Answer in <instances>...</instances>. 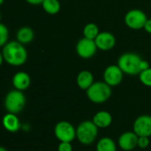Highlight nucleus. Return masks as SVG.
Returning <instances> with one entry per match:
<instances>
[{"label": "nucleus", "instance_id": "1", "mask_svg": "<svg viewBox=\"0 0 151 151\" xmlns=\"http://www.w3.org/2000/svg\"><path fill=\"white\" fill-rule=\"evenodd\" d=\"M2 48L1 62L5 61L12 66H20L27 62V51L25 46L18 41L8 42Z\"/></svg>", "mask_w": 151, "mask_h": 151}, {"label": "nucleus", "instance_id": "2", "mask_svg": "<svg viewBox=\"0 0 151 151\" xmlns=\"http://www.w3.org/2000/svg\"><path fill=\"white\" fill-rule=\"evenodd\" d=\"M118 65L124 73L128 75H139L142 71L150 67L147 60L134 52L122 54L118 59Z\"/></svg>", "mask_w": 151, "mask_h": 151}, {"label": "nucleus", "instance_id": "3", "mask_svg": "<svg viewBox=\"0 0 151 151\" xmlns=\"http://www.w3.org/2000/svg\"><path fill=\"white\" fill-rule=\"evenodd\" d=\"M98 130L99 128L92 120H84L76 127V139L84 146L92 145L98 137Z\"/></svg>", "mask_w": 151, "mask_h": 151}, {"label": "nucleus", "instance_id": "4", "mask_svg": "<svg viewBox=\"0 0 151 151\" xmlns=\"http://www.w3.org/2000/svg\"><path fill=\"white\" fill-rule=\"evenodd\" d=\"M111 87L106 82L95 81L92 86L86 91V95L90 102L96 104H102L107 102L111 96Z\"/></svg>", "mask_w": 151, "mask_h": 151}, {"label": "nucleus", "instance_id": "5", "mask_svg": "<svg viewBox=\"0 0 151 151\" xmlns=\"http://www.w3.org/2000/svg\"><path fill=\"white\" fill-rule=\"evenodd\" d=\"M27 99L23 91L13 89L7 93L4 97V109L9 113L19 114L21 112L26 106Z\"/></svg>", "mask_w": 151, "mask_h": 151}, {"label": "nucleus", "instance_id": "6", "mask_svg": "<svg viewBox=\"0 0 151 151\" xmlns=\"http://www.w3.org/2000/svg\"><path fill=\"white\" fill-rule=\"evenodd\" d=\"M54 134L59 142H73L76 139V128L69 121L62 120L56 124Z\"/></svg>", "mask_w": 151, "mask_h": 151}, {"label": "nucleus", "instance_id": "7", "mask_svg": "<svg viewBox=\"0 0 151 151\" xmlns=\"http://www.w3.org/2000/svg\"><path fill=\"white\" fill-rule=\"evenodd\" d=\"M148 17L146 13L140 9H133L128 11L124 18L125 24L131 29L140 30L144 27Z\"/></svg>", "mask_w": 151, "mask_h": 151}, {"label": "nucleus", "instance_id": "8", "mask_svg": "<svg viewBox=\"0 0 151 151\" xmlns=\"http://www.w3.org/2000/svg\"><path fill=\"white\" fill-rule=\"evenodd\" d=\"M75 50L80 58L83 59H89L96 55L98 48L95 40L83 37L78 41Z\"/></svg>", "mask_w": 151, "mask_h": 151}, {"label": "nucleus", "instance_id": "9", "mask_svg": "<svg viewBox=\"0 0 151 151\" xmlns=\"http://www.w3.org/2000/svg\"><path fill=\"white\" fill-rule=\"evenodd\" d=\"M124 74L125 73L118 65H111L107 66L104 71V81L110 85L111 88L117 87L122 82Z\"/></svg>", "mask_w": 151, "mask_h": 151}, {"label": "nucleus", "instance_id": "10", "mask_svg": "<svg viewBox=\"0 0 151 151\" xmlns=\"http://www.w3.org/2000/svg\"><path fill=\"white\" fill-rule=\"evenodd\" d=\"M133 131L140 136H151V115L143 114L138 116L133 124Z\"/></svg>", "mask_w": 151, "mask_h": 151}, {"label": "nucleus", "instance_id": "11", "mask_svg": "<svg viewBox=\"0 0 151 151\" xmlns=\"http://www.w3.org/2000/svg\"><path fill=\"white\" fill-rule=\"evenodd\" d=\"M139 136L134 131H127L121 134L118 139V146L123 151H132L138 147Z\"/></svg>", "mask_w": 151, "mask_h": 151}, {"label": "nucleus", "instance_id": "12", "mask_svg": "<svg viewBox=\"0 0 151 151\" xmlns=\"http://www.w3.org/2000/svg\"><path fill=\"white\" fill-rule=\"evenodd\" d=\"M98 50L102 51H108L112 50L116 45V38L111 32H100L95 39Z\"/></svg>", "mask_w": 151, "mask_h": 151}, {"label": "nucleus", "instance_id": "13", "mask_svg": "<svg viewBox=\"0 0 151 151\" xmlns=\"http://www.w3.org/2000/svg\"><path fill=\"white\" fill-rule=\"evenodd\" d=\"M12 83L15 89L25 91L30 87L31 84L30 75L26 72H22V71L18 72L13 75Z\"/></svg>", "mask_w": 151, "mask_h": 151}, {"label": "nucleus", "instance_id": "14", "mask_svg": "<svg viewBox=\"0 0 151 151\" xmlns=\"http://www.w3.org/2000/svg\"><path fill=\"white\" fill-rule=\"evenodd\" d=\"M3 126L9 133H17L20 128H22V125L17 114L9 112L3 117Z\"/></svg>", "mask_w": 151, "mask_h": 151}, {"label": "nucleus", "instance_id": "15", "mask_svg": "<svg viewBox=\"0 0 151 151\" xmlns=\"http://www.w3.org/2000/svg\"><path fill=\"white\" fill-rule=\"evenodd\" d=\"M92 121L99 129H104L109 127L113 121L112 115L107 111H97L92 119Z\"/></svg>", "mask_w": 151, "mask_h": 151}, {"label": "nucleus", "instance_id": "16", "mask_svg": "<svg viewBox=\"0 0 151 151\" xmlns=\"http://www.w3.org/2000/svg\"><path fill=\"white\" fill-rule=\"evenodd\" d=\"M94 82V75L88 70L81 71L76 77V83L78 87L85 91H87Z\"/></svg>", "mask_w": 151, "mask_h": 151}, {"label": "nucleus", "instance_id": "17", "mask_svg": "<svg viewBox=\"0 0 151 151\" xmlns=\"http://www.w3.org/2000/svg\"><path fill=\"white\" fill-rule=\"evenodd\" d=\"M16 38L19 42L26 45L33 42L35 39V32L30 27H22L17 31Z\"/></svg>", "mask_w": 151, "mask_h": 151}, {"label": "nucleus", "instance_id": "18", "mask_svg": "<svg viewBox=\"0 0 151 151\" xmlns=\"http://www.w3.org/2000/svg\"><path fill=\"white\" fill-rule=\"evenodd\" d=\"M117 150H118V143H116L115 141L109 136H104L100 138L96 145V151Z\"/></svg>", "mask_w": 151, "mask_h": 151}, {"label": "nucleus", "instance_id": "19", "mask_svg": "<svg viewBox=\"0 0 151 151\" xmlns=\"http://www.w3.org/2000/svg\"><path fill=\"white\" fill-rule=\"evenodd\" d=\"M43 11L50 15H56L59 12L61 4L58 0H44L42 4Z\"/></svg>", "mask_w": 151, "mask_h": 151}, {"label": "nucleus", "instance_id": "20", "mask_svg": "<svg viewBox=\"0 0 151 151\" xmlns=\"http://www.w3.org/2000/svg\"><path fill=\"white\" fill-rule=\"evenodd\" d=\"M99 33V27L95 23H88L83 28V36L88 39L95 40Z\"/></svg>", "mask_w": 151, "mask_h": 151}, {"label": "nucleus", "instance_id": "21", "mask_svg": "<svg viewBox=\"0 0 151 151\" xmlns=\"http://www.w3.org/2000/svg\"><path fill=\"white\" fill-rule=\"evenodd\" d=\"M139 80L144 86L151 88V67L142 71L139 74Z\"/></svg>", "mask_w": 151, "mask_h": 151}, {"label": "nucleus", "instance_id": "22", "mask_svg": "<svg viewBox=\"0 0 151 151\" xmlns=\"http://www.w3.org/2000/svg\"><path fill=\"white\" fill-rule=\"evenodd\" d=\"M9 30L4 24H0V46L3 47L8 42Z\"/></svg>", "mask_w": 151, "mask_h": 151}, {"label": "nucleus", "instance_id": "23", "mask_svg": "<svg viewBox=\"0 0 151 151\" xmlns=\"http://www.w3.org/2000/svg\"><path fill=\"white\" fill-rule=\"evenodd\" d=\"M150 144V137H146V136H140L138 139V148L142 149V150H145L147 149Z\"/></svg>", "mask_w": 151, "mask_h": 151}, {"label": "nucleus", "instance_id": "24", "mask_svg": "<svg viewBox=\"0 0 151 151\" xmlns=\"http://www.w3.org/2000/svg\"><path fill=\"white\" fill-rule=\"evenodd\" d=\"M58 151H73L72 142H59L58 146Z\"/></svg>", "mask_w": 151, "mask_h": 151}, {"label": "nucleus", "instance_id": "25", "mask_svg": "<svg viewBox=\"0 0 151 151\" xmlns=\"http://www.w3.org/2000/svg\"><path fill=\"white\" fill-rule=\"evenodd\" d=\"M143 29L149 33V34H151V19H148V20L146 21L145 25H144V27Z\"/></svg>", "mask_w": 151, "mask_h": 151}, {"label": "nucleus", "instance_id": "26", "mask_svg": "<svg viewBox=\"0 0 151 151\" xmlns=\"http://www.w3.org/2000/svg\"><path fill=\"white\" fill-rule=\"evenodd\" d=\"M43 1H44V0H26L27 3H28V4H33V5L42 4Z\"/></svg>", "mask_w": 151, "mask_h": 151}, {"label": "nucleus", "instance_id": "27", "mask_svg": "<svg viewBox=\"0 0 151 151\" xmlns=\"http://www.w3.org/2000/svg\"><path fill=\"white\" fill-rule=\"evenodd\" d=\"M0 151H8V150H7L4 147H1V148H0Z\"/></svg>", "mask_w": 151, "mask_h": 151}, {"label": "nucleus", "instance_id": "28", "mask_svg": "<svg viewBox=\"0 0 151 151\" xmlns=\"http://www.w3.org/2000/svg\"><path fill=\"white\" fill-rule=\"evenodd\" d=\"M4 2V0H0V4H2Z\"/></svg>", "mask_w": 151, "mask_h": 151}, {"label": "nucleus", "instance_id": "29", "mask_svg": "<svg viewBox=\"0 0 151 151\" xmlns=\"http://www.w3.org/2000/svg\"><path fill=\"white\" fill-rule=\"evenodd\" d=\"M150 151H151V150H150Z\"/></svg>", "mask_w": 151, "mask_h": 151}]
</instances>
